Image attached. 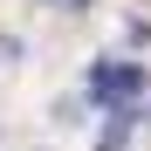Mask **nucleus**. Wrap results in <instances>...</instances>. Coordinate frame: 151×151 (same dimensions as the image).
Wrapping results in <instances>:
<instances>
[{"instance_id":"obj_1","label":"nucleus","mask_w":151,"mask_h":151,"mask_svg":"<svg viewBox=\"0 0 151 151\" xmlns=\"http://www.w3.org/2000/svg\"><path fill=\"white\" fill-rule=\"evenodd\" d=\"M137 96H144V69L137 62H103V69H96V103H137Z\"/></svg>"},{"instance_id":"obj_2","label":"nucleus","mask_w":151,"mask_h":151,"mask_svg":"<svg viewBox=\"0 0 151 151\" xmlns=\"http://www.w3.org/2000/svg\"><path fill=\"white\" fill-rule=\"evenodd\" d=\"M55 7H89V0H55Z\"/></svg>"}]
</instances>
